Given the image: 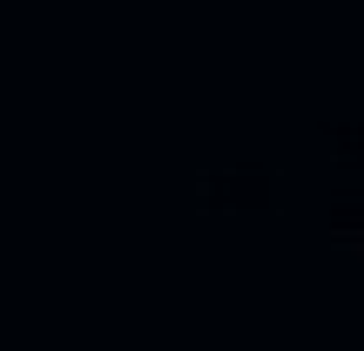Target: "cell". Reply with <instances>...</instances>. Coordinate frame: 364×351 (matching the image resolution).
I'll use <instances>...</instances> for the list:
<instances>
[{"mask_svg":"<svg viewBox=\"0 0 364 351\" xmlns=\"http://www.w3.org/2000/svg\"><path fill=\"white\" fill-rule=\"evenodd\" d=\"M189 203L203 216H270V209H284V176L277 169H196Z\"/></svg>","mask_w":364,"mask_h":351,"instance_id":"1","label":"cell"},{"mask_svg":"<svg viewBox=\"0 0 364 351\" xmlns=\"http://www.w3.org/2000/svg\"><path fill=\"white\" fill-rule=\"evenodd\" d=\"M324 149L338 169H364V122H324Z\"/></svg>","mask_w":364,"mask_h":351,"instance_id":"2","label":"cell"},{"mask_svg":"<svg viewBox=\"0 0 364 351\" xmlns=\"http://www.w3.org/2000/svg\"><path fill=\"white\" fill-rule=\"evenodd\" d=\"M324 230H331V236H351V230H364V189H338V196H331Z\"/></svg>","mask_w":364,"mask_h":351,"instance_id":"3","label":"cell"},{"mask_svg":"<svg viewBox=\"0 0 364 351\" xmlns=\"http://www.w3.org/2000/svg\"><path fill=\"white\" fill-rule=\"evenodd\" d=\"M331 243H338V250H344L351 263H364V230H351V236H331Z\"/></svg>","mask_w":364,"mask_h":351,"instance_id":"4","label":"cell"}]
</instances>
